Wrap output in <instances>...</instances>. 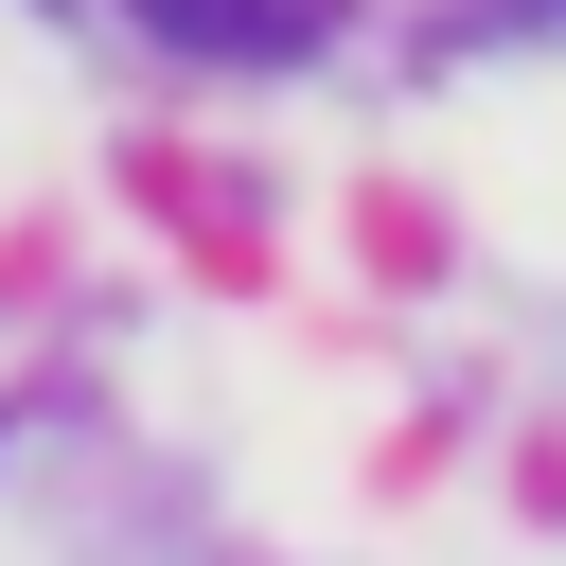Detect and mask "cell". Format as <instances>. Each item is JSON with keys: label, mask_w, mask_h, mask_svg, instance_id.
<instances>
[{"label": "cell", "mask_w": 566, "mask_h": 566, "mask_svg": "<svg viewBox=\"0 0 566 566\" xmlns=\"http://www.w3.org/2000/svg\"><path fill=\"white\" fill-rule=\"evenodd\" d=\"M318 18H336V0H142V35H177V53H230V71H283V53H318Z\"/></svg>", "instance_id": "1"}, {"label": "cell", "mask_w": 566, "mask_h": 566, "mask_svg": "<svg viewBox=\"0 0 566 566\" xmlns=\"http://www.w3.org/2000/svg\"><path fill=\"white\" fill-rule=\"evenodd\" d=\"M513 18H566V0H513Z\"/></svg>", "instance_id": "2"}]
</instances>
